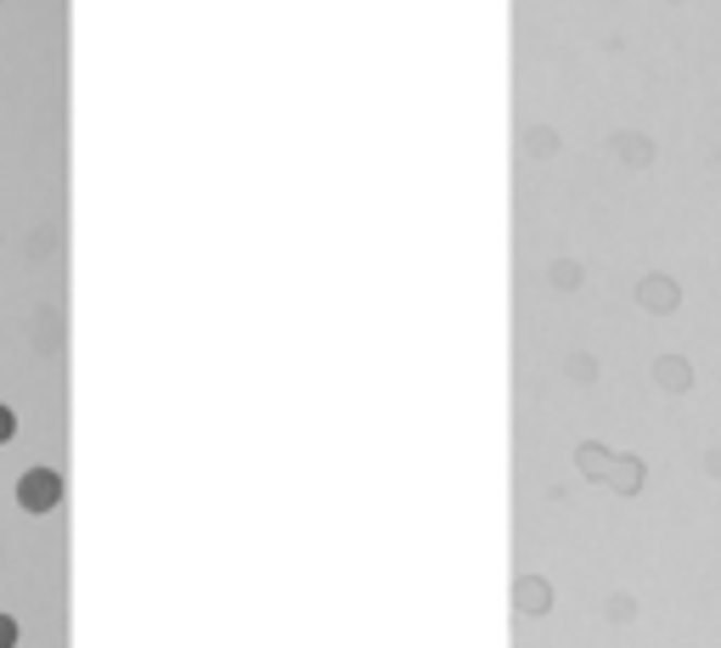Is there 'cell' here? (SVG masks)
<instances>
[{
	"mask_svg": "<svg viewBox=\"0 0 721 648\" xmlns=\"http://www.w3.org/2000/svg\"><path fill=\"white\" fill-rule=\"evenodd\" d=\"M17 502H23V513H51L62 502V474L57 468H23Z\"/></svg>",
	"mask_w": 721,
	"mask_h": 648,
	"instance_id": "cell-1",
	"label": "cell"
},
{
	"mask_svg": "<svg viewBox=\"0 0 721 648\" xmlns=\"http://www.w3.org/2000/svg\"><path fill=\"white\" fill-rule=\"evenodd\" d=\"M17 435V417H12V406H0V445H7Z\"/></svg>",
	"mask_w": 721,
	"mask_h": 648,
	"instance_id": "cell-3",
	"label": "cell"
},
{
	"mask_svg": "<svg viewBox=\"0 0 721 648\" xmlns=\"http://www.w3.org/2000/svg\"><path fill=\"white\" fill-rule=\"evenodd\" d=\"M0 648H17V621L12 614H0Z\"/></svg>",
	"mask_w": 721,
	"mask_h": 648,
	"instance_id": "cell-2",
	"label": "cell"
}]
</instances>
